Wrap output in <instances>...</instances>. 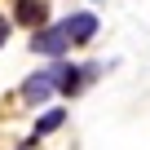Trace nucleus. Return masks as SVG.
Returning a JSON list of instances; mask_svg holds the SVG:
<instances>
[{
  "instance_id": "f257e3e1",
  "label": "nucleus",
  "mask_w": 150,
  "mask_h": 150,
  "mask_svg": "<svg viewBox=\"0 0 150 150\" xmlns=\"http://www.w3.org/2000/svg\"><path fill=\"white\" fill-rule=\"evenodd\" d=\"M66 44H71V40H66V27H62V22H57V27H44V22L31 27V49H35V53H44V57H62Z\"/></svg>"
},
{
  "instance_id": "f03ea898",
  "label": "nucleus",
  "mask_w": 150,
  "mask_h": 150,
  "mask_svg": "<svg viewBox=\"0 0 150 150\" xmlns=\"http://www.w3.org/2000/svg\"><path fill=\"white\" fill-rule=\"evenodd\" d=\"M62 27H66V40L71 44H93V35H97V18L93 13H71Z\"/></svg>"
},
{
  "instance_id": "7ed1b4c3",
  "label": "nucleus",
  "mask_w": 150,
  "mask_h": 150,
  "mask_svg": "<svg viewBox=\"0 0 150 150\" xmlns=\"http://www.w3.org/2000/svg\"><path fill=\"white\" fill-rule=\"evenodd\" d=\"M49 97H53V71H35L31 80L22 84V102L40 106V102H49Z\"/></svg>"
},
{
  "instance_id": "20e7f679",
  "label": "nucleus",
  "mask_w": 150,
  "mask_h": 150,
  "mask_svg": "<svg viewBox=\"0 0 150 150\" xmlns=\"http://www.w3.org/2000/svg\"><path fill=\"white\" fill-rule=\"evenodd\" d=\"M13 18H18L22 27H40V22H49V0H18Z\"/></svg>"
},
{
  "instance_id": "39448f33",
  "label": "nucleus",
  "mask_w": 150,
  "mask_h": 150,
  "mask_svg": "<svg viewBox=\"0 0 150 150\" xmlns=\"http://www.w3.org/2000/svg\"><path fill=\"white\" fill-rule=\"evenodd\" d=\"M84 75H88V71H80V66H53V88L80 93V88H84Z\"/></svg>"
},
{
  "instance_id": "423d86ee",
  "label": "nucleus",
  "mask_w": 150,
  "mask_h": 150,
  "mask_svg": "<svg viewBox=\"0 0 150 150\" xmlns=\"http://www.w3.org/2000/svg\"><path fill=\"white\" fill-rule=\"evenodd\" d=\"M62 119H66V110H49V115H40V119H35V132L27 137V146H35L40 137H49L53 128H62Z\"/></svg>"
},
{
  "instance_id": "0eeeda50",
  "label": "nucleus",
  "mask_w": 150,
  "mask_h": 150,
  "mask_svg": "<svg viewBox=\"0 0 150 150\" xmlns=\"http://www.w3.org/2000/svg\"><path fill=\"white\" fill-rule=\"evenodd\" d=\"M5 35H9V22H5V18H0V44H5Z\"/></svg>"
}]
</instances>
